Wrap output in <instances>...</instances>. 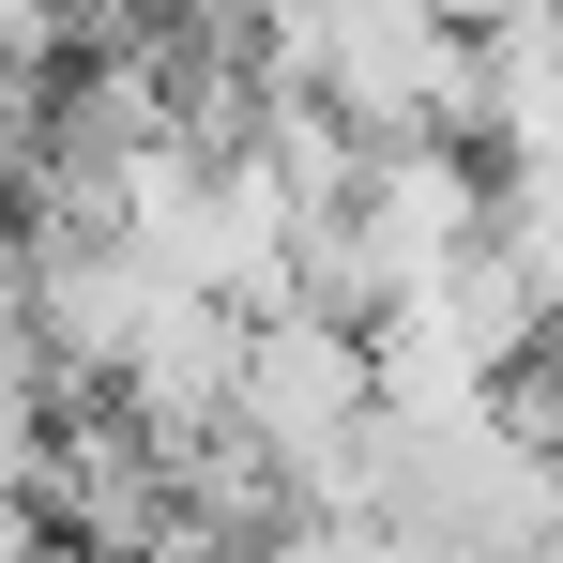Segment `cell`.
I'll use <instances>...</instances> for the list:
<instances>
[{
    "label": "cell",
    "mask_w": 563,
    "mask_h": 563,
    "mask_svg": "<svg viewBox=\"0 0 563 563\" xmlns=\"http://www.w3.org/2000/svg\"><path fill=\"white\" fill-rule=\"evenodd\" d=\"M335 518H411L442 549H487L518 563L533 533L563 518V442L533 427V396H457V411H380Z\"/></svg>",
    "instance_id": "cell-1"
},
{
    "label": "cell",
    "mask_w": 563,
    "mask_h": 563,
    "mask_svg": "<svg viewBox=\"0 0 563 563\" xmlns=\"http://www.w3.org/2000/svg\"><path fill=\"white\" fill-rule=\"evenodd\" d=\"M260 77L335 107L351 137H457L472 122V31L442 0H260Z\"/></svg>",
    "instance_id": "cell-2"
},
{
    "label": "cell",
    "mask_w": 563,
    "mask_h": 563,
    "mask_svg": "<svg viewBox=\"0 0 563 563\" xmlns=\"http://www.w3.org/2000/svg\"><path fill=\"white\" fill-rule=\"evenodd\" d=\"M487 198H503V168H487V153H457V137H366L351 198L305 229V305L380 320L396 289L457 275L472 244H487Z\"/></svg>",
    "instance_id": "cell-3"
},
{
    "label": "cell",
    "mask_w": 563,
    "mask_h": 563,
    "mask_svg": "<svg viewBox=\"0 0 563 563\" xmlns=\"http://www.w3.org/2000/svg\"><path fill=\"white\" fill-rule=\"evenodd\" d=\"M366 427H380L366 320H335V305H275V320H244V380H229V442H244V457H275L289 487L335 518Z\"/></svg>",
    "instance_id": "cell-4"
},
{
    "label": "cell",
    "mask_w": 563,
    "mask_h": 563,
    "mask_svg": "<svg viewBox=\"0 0 563 563\" xmlns=\"http://www.w3.org/2000/svg\"><path fill=\"white\" fill-rule=\"evenodd\" d=\"M366 366H380V411H457V396H518L549 366V305L503 244H472L457 275L396 289L366 320Z\"/></svg>",
    "instance_id": "cell-5"
},
{
    "label": "cell",
    "mask_w": 563,
    "mask_h": 563,
    "mask_svg": "<svg viewBox=\"0 0 563 563\" xmlns=\"http://www.w3.org/2000/svg\"><path fill=\"white\" fill-rule=\"evenodd\" d=\"M275 563H487V549H442V533H411V518H289L275 533Z\"/></svg>",
    "instance_id": "cell-6"
},
{
    "label": "cell",
    "mask_w": 563,
    "mask_h": 563,
    "mask_svg": "<svg viewBox=\"0 0 563 563\" xmlns=\"http://www.w3.org/2000/svg\"><path fill=\"white\" fill-rule=\"evenodd\" d=\"M46 457H62V380L15 366L0 380V503H46Z\"/></svg>",
    "instance_id": "cell-7"
},
{
    "label": "cell",
    "mask_w": 563,
    "mask_h": 563,
    "mask_svg": "<svg viewBox=\"0 0 563 563\" xmlns=\"http://www.w3.org/2000/svg\"><path fill=\"white\" fill-rule=\"evenodd\" d=\"M518 396H533V427H549V442H563V335H549V366L518 380Z\"/></svg>",
    "instance_id": "cell-8"
},
{
    "label": "cell",
    "mask_w": 563,
    "mask_h": 563,
    "mask_svg": "<svg viewBox=\"0 0 563 563\" xmlns=\"http://www.w3.org/2000/svg\"><path fill=\"white\" fill-rule=\"evenodd\" d=\"M62 15H77V31H137L153 0H62Z\"/></svg>",
    "instance_id": "cell-9"
},
{
    "label": "cell",
    "mask_w": 563,
    "mask_h": 563,
    "mask_svg": "<svg viewBox=\"0 0 563 563\" xmlns=\"http://www.w3.org/2000/svg\"><path fill=\"white\" fill-rule=\"evenodd\" d=\"M518 563H563V518H549V533H533V549H518Z\"/></svg>",
    "instance_id": "cell-10"
}]
</instances>
